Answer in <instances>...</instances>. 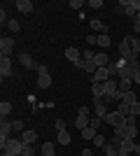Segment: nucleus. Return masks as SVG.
<instances>
[{
	"label": "nucleus",
	"mask_w": 140,
	"mask_h": 156,
	"mask_svg": "<svg viewBox=\"0 0 140 156\" xmlns=\"http://www.w3.org/2000/svg\"><path fill=\"white\" fill-rule=\"evenodd\" d=\"M0 149H2V151H9V154L21 156V151H23V142H21V140H16V137H9V140L0 137Z\"/></svg>",
	"instance_id": "obj_1"
},
{
	"label": "nucleus",
	"mask_w": 140,
	"mask_h": 156,
	"mask_svg": "<svg viewBox=\"0 0 140 156\" xmlns=\"http://www.w3.org/2000/svg\"><path fill=\"white\" fill-rule=\"evenodd\" d=\"M135 135H138V126L121 124L114 128V137H119V140H135Z\"/></svg>",
	"instance_id": "obj_2"
},
{
	"label": "nucleus",
	"mask_w": 140,
	"mask_h": 156,
	"mask_svg": "<svg viewBox=\"0 0 140 156\" xmlns=\"http://www.w3.org/2000/svg\"><path fill=\"white\" fill-rule=\"evenodd\" d=\"M35 72H38V86H40V89H49V86H52V75H49V68H47L45 63H40Z\"/></svg>",
	"instance_id": "obj_3"
},
{
	"label": "nucleus",
	"mask_w": 140,
	"mask_h": 156,
	"mask_svg": "<svg viewBox=\"0 0 140 156\" xmlns=\"http://www.w3.org/2000/svg\"><path fill=\"white\" fill-rule=\"evenodd\" d=\"M14 44H16V42H14V37H12V35H2V37H0V54H2V56H9V58H12Z\"/></svg>",
	"instance_id": "obj_4"
},
{
	"label": "nucleus",
	"mask_w": 140,
	"mask_h": 156,
	"mask_svg": "<svg viewBox=\"0 0 140 156\" xmlns=\"http://www.w3.org/2000/svg\"><path fill=\"white\" fill-rule=\"evenodd\" d=\"M124 119H126V117H121L119 112H107L105 117H103V121H105L107 126H112V128H117V126H121V124H124Z\"/></svg>",
	"instance_id": "obj_5"
},
{
	"label": "nucleus",
	"mask_w": 140,
	"mask_h": 156,
	"mask_svg": "<svg viewBox=\"0 0 140 156\" xmlns=\"http://www.w3.org/2000/svg\"><path fill=\"white\" fill-rule=\"evenodd\" d=\"M19 63L23 65L26 70H38V65H40V63H35V58H33L28 51H21V54H19Z\"/></svg>",
	"instance_id": "obj_6"
},
{
	"label": "nucleus",
	"mask_w": 140,
	"mask_h": 156,
	"mask_svg": "<svg viewBox=\"0 0 140 156\" xmlns=\"http://www.w3.org/2000/svg\"><path fill=\"white\" fill-rule=\"evenodd\" d=\"M12 72H14L12 58H9V56H0V75H2V79H5V77H12Z\"/></svg>",
	"instance_id": "obj_7"
},
{
	"label": "nucleus",
	"mask_w": 140,
	"mask_h": 156,
	"mask_svg": "<svg viewBox=\"0 0 140 156\" xmlns=\"http://www.w3.org/2000/svg\"><path fill=\"white\" fill-rule=\"evenodd\" d=\"M89 28L93 30V35H96V33H98V35H107V30H110V26H105L100 19H91L89 21Z\"/></svg>",
	"instance_id": "obj_8"
},
{
	"label": "nucleus",
	"mask_w": 140,
	"mask_h": 156,
	"mask_svg": "<svg viewBox=\"0 0 140 156\" xmlns=\"http://www.w3.org/2000/svg\"><path fill=\"white\" fill-rule=\"evenodd\" d=\"M131 37H133V35H126V37L119 42V54H121V58H128V56L133 54V49H131Z\"/></svg>",
	"instance_id": "obj_9"
},
{
	"label": "nucleus",
	"mask_w": 140,
	"mask_h": 156,
	"mask_svg": "<svg viewBox=\"0 0 140 156\" xmlns=\"http://www.w3.org/2000/svg\"><path fill=\"white\" fill-rule=\"evenodd\" d=\"M93 112H96V117H100V119L107 114V103L103 98H93Z\"/></svg>",
	"instance_id": "obj_10"
},
{
	"label": "nucleus",
	"mask_w": 140,
	"mask_h": 156,
	"mask_svg": "<svg viewBox=\"0 0 140 156\" xmlns=\"http://www.w3.org/2000/svg\"><path fill=\"white\" fill-rule=\"evenodd\" d=\"M12 133H14V124H12V121H7V119H0V137L9 140Z\"/></svg>",
	"instance_id": "obj_11"
},
{
	"label": "nucleus",
	"mask_w": 140,
	"mask_h": 156,
	"mask_svg": "<svg viewBox=\"0 0 140 156\" xmlns=\"http://www.w3.org/2000/svg\"><path fill=\"white\" fill-rule=\"evenodd\" d=\"M66 58L70 61L73 65H77V63L82 61V54H80V49H77V47H68V49H66Z\"/></svg>",
	"instance_id": "obj_12"
},
{
	"label": "nucleus",
	"mask_w": 140,
	"mask_h": 156,
	"mask_svg": "<svg viewBox=\"0 0 140 156\" xmlns=\"http://www.w3.org/2000/svg\"><path fill=\"white\" fill-rule=\"evenodd\" d=\"M135 72H138V70H133V68H131V65L126 63V65H124V68L119 70V75H117V77H119V79H124V82H133Z\"/></svg>",
	"instance_id": "obj_13"
},
{
	"label": "nucleus",
	"mask_w": 140,
	"mask_h": 156,
	"mask_svg": "<svg viewBox=\"0 0 140 156\" xmlns=\"http://www.w3.org/2000/svg\"><path fill=\"white\" fill-rule=\"evenodd\" d=\"M14 7H16L21 14H31L35 5H33V0H16V2H14Z\"/></svg>",
	"instance_id": "obj_14"
},
{
	"label": "nucleus",
	"mask_w": 140,
	"mask_h": 156,
	"mask_svg": "<svg viewBox=\"0 0 140 156\" xmlns=\"http://www.w3.org/2000/svg\"><path fill=\"white\" fill-rule=\"evenodd\" d=\"M112 77L110 72H107V68H96V72H93L91 82H107V79Z\"/></svg>",
	"instance_id": "obj_15"
},
{
	"label": "nucleus",
	"mask_w": 140,
	"mask_h": 156,
	"mask_svg": "<svg viewBox=\"0 0 140 156\" xmlns=\"http://www.w3.org/2000/svg\"><path fill=\"white\" fill-rule=\"evenodd\" d=\"M93 63H96V68H107V65H110V56H107L105 51H98L96 58H93Z\"/></svg>",
	"instance_id": "obj_16"
},
{
	"label": "nucleus",
	"mask_w": 140,
	"mask_h": 156,
	"mask_svg": "<svg viewBox=\"0 0 140 156\" xmlns=\"http://www.w3.org/2000/svg\"><path fill=\"white\" fill-rule=\"evenodd\" d=\"M91 93L93 98H103L105 96V84L103 82H91Z\"/></svg>",
	"instance_id": "obj_17"
},
{
	"label": "nucleus",
	"mask_w": 140,
	"mask_h": 156,
	"mask_svg": "<svg viewBox=\"0 0 140 156\" xmlns=\"http://www.w3.org/2000/svg\"><path fill=\"white\" fill-rule=\"evenodd\" d=\"M21 142L35 144L38 142V130H23V133H21Z\"/></svg>",
	"instance_id": "obj_18"
},
{
	"label": "nucleus",
	"mask_w": 140,
	"mask_h": 156,
	"mask_svg": "<svg viewBox=\"0 0 140 156\" xmlns=\"http://www.w3.org/2000/svg\"><path fill=\"white\" fill-rule=\"evenodd\" d=\"M12 110H14V107H12V103H9V100H2V103H0V117H2V119L9 117V114H12Z\"/></svg>",
	"instance_id": "obj_19"
},
{
	"label": "nucleus",
	"mask_w": 140,
	"mask_h": 156,
	"mask_svg": "<svg viewBox=\"0 0 140 156\" xmlns=\"http://www.w3.org/2000/svg\"><path fill=\"white\" fill-rule=\"evenodd\" d=\"M54 149H56V144H54V142H42L40 156H54Z\"/></svg>",
	"instance_id": "obj_20"
},
{
	"label": "nucleus",
	"mask_w": 140,
	"mask_h": 156,
	"mask_svg": "<svg viewBox=\"0 0 140 156\" xmlns=\"http://www.w3.org/2000/svg\"><path fill=\"white\" fill-rule=\"evenodd\" d=\"M89 121H91V119L87 117V114H77V119H75V126H77V130H84L89 126Z\"/></svg>",
	"instance_id": "obj_21"
},
{
	"label": "nucleus",
	"mask_w": 140,
	"mask_h": 156,
	"mask_svg": "<svg viewBox=\"0 0 140 156\" xmlns=\"http://www.w3.org/2000/svg\"><path fill=\"white\" fill-rule=\"evenodd\" d=\"M121 103H128V105L138 103V96H135L133 89H131V91H126V93H121Z\"/></svg>",
	"instance_id": "obj_22"
},
{
	"label": "nucleus",
	"mask_w": 140,
	"mask_h": 156,
	"mask_svg": "<svg viewBox=\"0 0 140 156\" xmlns=\"http://www.w3.org/2000/svg\"><path fill=\"white\" fill-rule=\"evenodd\" d=\"M135 140H124L121 142V151H126V154H135Z\"/></svg>",
	"instance_id": "obj_23"
},
{
	"label": "nucleus",
	"mask_w": 140,
	"mask_h": 156,
	"mask_svg": "<svg viewBox=\"0 0 140 156\" xmlns=\"http://www.w3.org/2000/svg\"><path fill=\"white\" fill-rule=\"evenodd\" d=\"M80 135L84 137V140H93V137L98 135V130H96V128H91V126H87L84 130H80Z\"/></svg>",
	"instance_id": "obj_24"
},
{
	"label": "nucleus",
	"mask_w": 140,
	"mask_h": 156,
	"mask_svg": "<svg viewBox=\"0 0 140 156\" xmlns=\"http://www.w3.org/2000/svg\"><path fill=\"white\" fill-rule=\"evenodd\" d=\"M117 112L121 117H131V105L128 103H117Z\"/></svg>",
	"instance_id": "obj_25"
},
{
	"label": "nucleus",
	"mask_w": 140,
	"mask_h": 156,
	"mask_svg": "<svg viewBox=\"0 0 140 156\" xmlns=\"http://www.w3.org/2000/svg\"><path fill=\"white\" fill-rule=\"evenodd\" d=\"M56 142L63 144V147H66V144H70V133H68V130H61L59 135H56Z\"/></svg>",
	"instance_id": "obj_26"
},
{
	"label": "nucleus",
	"mask_w": 140,
	"mask_h": 156,
	"mask_svg": "<svg viewBox=\"0 0 140 156\" xmlns=\"http://www.w3.org/2000/svg\"><path fill=\"white\" fill-rule=\"evenodd\" d=\"M110 44H112V40H110V33H107V35H98V47L107 49Z\"/></svg>",
	"instance_id": "obj_27"
},
{
	"label": "nucleus",
	"mask_w": 140,
	"mask_h": 156,
	"mask_svg": "<svg viewBox=\"0 0 140 156\" xmlns=\"http://www.w3.org/2000/svg\"><path fill=\"white\" fill-rule=\"evenodd\" d=\"M38 151H35V144H28L23 142V151H21V156H35Z\"/></svg>",
	"instance_id": "obj_28"
},
{
	"label": "nucleus",
	"mask_w": 140,
	"mask_h": 156,
	"mask_svg": "<svg viewBox=\"0 0 140 156\" xmlns=\"http://www.w3.org/2000/svg\"><path fill=\"white\" fill-rule=\"evenodd\" d=\"M103 151H105V156H119V149H117L114 144H110V142L103 147Z\"/></svg>",
	"instance_id": "obj_29"
},
{
	"label": "nucleus",
	"mask_w": 140,
	"mask_h": 156,
	"mask_svg": "<svg viewBox=\"0 0 140 156\" xmlns=\"http://www.w3.org/2000/svg\"><path fill=\"white\" fill-rule=\"evenodd\" d=\"M19 28H21L19 19H9V23H7V30H9V33H19Z\"/></svg>",
	"instance_id": "obj_30"
},
{
	"label": "nucleus",
	"mask_w": 140,
	"mask_h": 156,
	"mask_svg": "<svg viewBox=\"0 0 140 156\" xmlns=\"http://www.w3.org/2000/svg\"><path fill=\"white\" fill-rule=\"evenodd\" d=\"M124 14H126V16H131V19H135V16H138V9L133 7V2H128V7L124 9Z\"/></svg>",
	"instance_id": "obj_31"
},
{
	"label": "nucleus",
	"mask_w": 140,
	"mask_h": 156,
	"mask_svg": "<svg viewBox=\"0 0 140 156\" xmlns=\"http://www.w3.org/2000/svg\"><path fill=\"white\" fill-rule=\"evenodd\" d=\"M91 142H93V147H105V144H107V140H105V137H103V135H100V133H98V135L93 137Z\"/></svg>",
	"instance_id": "obj_32"
},
{
	"label": "nucleus",
	"mask_w": 140,
	"mask_h": 156,
	"mask_svg": "<svg viewBox=\"0 0 140 156\" xmlns=\"http://www.w3.org/2000/svg\"><path fill=\"white\" fill-rule=\"evenodd\" d=\"M82 58L87 61V63H93V58H96V51H93V49H87V51L82 54Z\"/></svg>",
	"instance_id": "obj_33"
},
{
	"label": "nucleus",
	"mask_w": 140,
	"mask_h": 156,
	"mask_svg": "<svg viewBox=\"0 0 140 156\" xmlns=\"http://www.w3.org/2000/svg\"><path fill=\"white\" fill-rule=\"evenodd\" d=\"M131 49H133V54H140V37H131Z\"/></svg>",
	"instance_id": "obj_34"
},
{
	"label": "nucleus",
	"mask_w": 140,
	"mask_h": 156,
	"mask_svg": "<svg viewBox=\"0 0 140 156\" xmlns=\"http://www.w3.org/2000/svg\"><path fill=\"white\" fill-rule=\"evenodd\" d=\"M100 124H105V121H103L100 117H91V121H89V126H91V128H96V130L100 128Z\"/></svg>",
	"instance_id": "obj_35"
},
{
	"label": "nucleus",
	"mask_w": 140,
	"mask_h": 156,
	"mask_svg": "<svg viewBox=\"0 0 140 156\" xmlns=\"http://www.w3.org/2000/svg\"><path fill=\"white\" fill-rule=\"evenodd\" d=\"M131 84H133V82H124V79H119V91H121V93L131 91Z\"/></svg>",
	"instance_id": "obj_36"
},
{
	"label": "nucleus",
	"mask_w": 140,
	"mask_h": 156,
	"mask_svg": "<svg viewBox=\"0 0 140 156\" xmlns=\"http://www.w3.org/2000/svg\"><path fill=\"white\" fill-rule=\"evenodd\" d=\"M0 23H2V26H5V23H9V14H7V9H5V7L0 9Z\"/></svg>",
	"instance_id": "obj_37"
},
{
	"label": "nucleus",
	"mask_w": 140,
	"mask_h": 156,
	"mask_svg": "<svg viewBox=\"0 0 140 156\" xmlns=\"http://www.w3.org/2000/svg\"><path fill=\"white\" fill-rule=\"evenodd\" d=\"M131 117H140V100L131 105Z\"/></svg>",
	"instance_id": "obj_38"
},
{
	"label": "nucleus",
	"mask_w": 140,
	"mask_h": 156,
	"mask_svg": "<svg viewBox=\"0 0 140 156\" xmlns=\"http://www.w3.org/2000/svg\"><path fill=\"white\" fill-rule=\"evenodd\" d=\"M87 5L91 7V9H100V7H103V0H89Z\"/></svg>",
	"instance_id": "obj_39"
},
{
	"label": "nucleus",
	"mask_w": 140,
	"mask_h": 156,
	"mask_svg": "<svg viewBox=\"0 0 140 156\" xmlns=\"http://www.w3.org/2000/svg\"><path fill=\"white\" fill-rule=\"evenodd\" d=\"M54 126H56V130H59V133H61V130H68V126H66V121H63V119H56V124H54Z\"/></svg>",
	"instance_id": "obj_40"
},
{
	"label": "nucleus",
	"mask_w": 140,
	"mask_h": 156,
	"mask_svg": "<svg viewBox=\"0 0 140 156\" xmlns=\"http://www.w3.org/2000/svg\"><path fill=\"white\" fill-rule=\"evenodd\" d=\"M87 44H98V35L89 33V35H87Z\"/></svg>",
	"instance_id": "obj_41"
},
{
	"label": "nucleus",
	"mask_w": 140,
	"mask_h": 156,
	"mask_svg": "<svg viewBox=\"0 0 140 156\" xmlns=\"http://www.w3.org/2000/svg\"><path fill=\"white\" fill-rule=\"evenodd\" d=\"M14 124V133H23V121H12Z\"/></svg>",
	"instance_id": "obj_42"
},
{
	"label": "nucleus",
	"mask_w": 140,
	"mask_h": 156,
	"mask_svg": "<svg viewBox=\"0 0 140 156\" xmlns=\"http://www.w3.org/2000/svg\"><path fill=\"white\" fill-rule=\"evenodd\" d=\"M70 7H73V9H80V7H84V2H82V0H70Z\"/></svg>",
	"instance_id": "obj_43"
},
{
	"label": "nucleus",
	"mask_w": 140,
	"mask_h": 156,
	"mask_svg": "<svg viewBox=\"0 0 140 156\" xmlns=\"http://www.w3.org/2000/svg\"><path fill=\"white\" fill-rule=\"evenodd\" d=\"M133 30H135V35H140V21L138 19H133Z\"/></svg>",
	"instance_id": "obj_44"
},
{
	"label": "nucleus",
	"mask_w": 140,
	"mask_h": 156,
	"mask_svg": "<svg viewBox=\"0 0 140 156\" xmlns=\"http://www.w3.org/2000/svg\"><path fill=\"white\" fill-rule=\"evenodd\" d=\"M89 112H91V110H89L87 105H80V114H87V117H89Z\"/></svg>",
	"instance_id": "obj_45"
},
{
	"label": "nucleus",
	"mask_w": 140,
	"mask_h": 156,
	"mask_svg": "<svg viewBox=\"0 0 140 156\" xmlns=\"http://www.w3.org/2000/svg\"><path fill=\"white\" fill-rule=\"evenodd\" d=\"M80 156H93V149H82Z\"/></svg>",
	"instance_id": "obj_46"
},
{
	"label": "nucleus",
	"mask_w": 140,
	"mask_h": 156,
	"mask_svg": "<svg viewBox=\"0 0 140 156\" xmlns=\"http://www.w3.org/2000/svg\"><path fill=\"white\" fill-rule=\"evenodd\" d=\"M133 82H135V84H138V86H140V70H138V72H135V77H133Z\"/></svg>",
	"instance_id": "obj_47"
},
{
	"label": "nucleus",
	"mask_w": 140,
	"mask_h": 156,
	"mask_svg": "<svg viewBox=\"0 0 140 156\" xmlns=\"http://www.w3.org/2000/svg\"><path fill=\"white\" fill-rule=\"evenodd\" d=\"M135 154H138V156H140V144H135Z\"/></svg>",
	"instance_id": "obj_48"
},
{
	"label": "nucleus",
	"mask_w": 140,
	"mask_h": 156,
	"mask_svg": "<svg viewBox=\"0 0 140 156\" xmlns=\"http://www.w3.org/2000/svg\"><path fill=\"white\" fill-rule=\"evenodd\" d=\"M2 156H16V154H9V151H2Z\"/></svg>",
	"instance_id": "obj_49"
},
{
	"label": "nucleus",
	"mask_w": 140,
	"mask_h": 156,
	"mask_svg": "<svg viewBox=\"0 0 140 156\" xmlns=\"http://www.w3.org/2000/svg\"><path fill=\"white\" fill-rule=\"evenodd\" d=\"M119 156H131V154H126V151H121V149H119Z\"/></svg>",
	"instance_id": "obj_50"
},
{
	"label": "nucleus",
	"mask_w": 140,
	"mask_h": 156,
	"mask_svg": "<svg viewBox=\"0 0 140 156\" xmlns=\"http://www.w3.org/2000/svg\"><path fill=\"white\" fill-rule=\"evenodd\" d=\"M135 19H138V21H140V12H138V16H135Z\"/></svg>",
	"instance_id": "obj_51"
},
{
	"label": "nucleus",
	"mask_w": 140,
	"mask_h": 156,
	"mask_svg": "<svg viewBox=\"0 0 140 156\" xmlns=\"http://www.w3.org/2000/svg\"><path fill=\"white\" fill-rule=\"evenodd\" d=\"M70 156H75V154H70Z\"/></svg>",
	"instance_id": "obj_52"
},
{
	"label": "nucleus",
	"mask_w": 140,
	"mask_h": 156,
	"mask_svg": "<svg viewBox=\"0 0 140 156\" xmlns=\"http://www.w3.org/2000/svg\"><path fill=\"white\" fill-rule=\"evenodd\" d=\"M54 156H56V154H54Z\"/></svg>",
	"instance_id": "obj_53"
}]
</instances>
